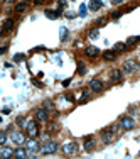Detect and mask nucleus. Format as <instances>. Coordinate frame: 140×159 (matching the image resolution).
Wrapping results in <instances>:
<instances>
[{"instance_id": "obj_28", "label": "nucleus", "mask_w": 140, "mask_h": 159, "mask_svg": "<svg viewBox=\"0 0 140 159\" xmlns=\"http://www.w3.org/2000/svg\"><path fill=\"white\" fill-rule=\"evenodd\" d=\"M24 58H25L24 54H15V56H14V61H15V63H22Z\"/></svg>"}, {"instance_id": "obj_12", "label": "nucleus", "mask_w": 140, "mask_h": 159, "mask_svg": "<svg viewBox=\"0 0 140 159\" xmlns=\"http://www.w3.org/2000/svg\"><path fill=\"white\" fill-rule=\"evenodd\" d=\"M100 53H101V51L98 49L96 46H88V48L84 49V54H86V56H90V58H95V56H98Z\"/></svg>"}, {"instance_id": "obj_9", "label": "nucleus", "mask_w": 140, "mask_h": 159, "mask_svg": "<svg viewBox=\"0 0 140 159\" xmlns=\"http://www.w3.org/2000/svg\"><path fill=\"white\" fill-rule=\"evenodd\" d=\"M49 115H47V109H37L36 110V120L37 122H47Z\"/></svg>"}, {"instance_id": "obj_8", "label": "nucleus", "mask_w": 140, "mask_h": 159, "mask_svg": "<svg viewBox=\"0 0 140 159\" xmlns=\"http://www.w3.org/2000/svg\"><path fill=\"white\" fill-rule=\"evenodd\" d=\"M90 90H93V91H103L105 90V83L101 81V80L98 78H95V80H91V83H90Z\"/></svg>"}, {"instance_id": "obj_29", "label": "nucleus", "mask_w": 140, "mask_h": 159, "mask_svg": "<svg viewBox=\"0 0 140 159\" xmlns=\"http://www.w3.org/2000/svg\"><path fill=\"white\" fill-rule=\"evenodd\" d=\"M120 15H121V12H120V10H117V12H113V14H111V17H113V19H118Z\"/></svg>"}, {"instance_id": "obj_30", "label": "nucleus", "mask_w": 140, "mask_h": 159, "mask_svg": "<svg viewBox=\"0 0 140 159\" xmlns=\"http://www.w3.org/2000/svg\"><path fill=\"white\" fill-rule=\"evenodd\" d=\"M106 24V19H98L96 20V26H105Z\"/></svg>"}, {"instance_id": "obj_11", "label": "nucleus", "mask_w": 140, "mask_h": 159, "mask_svg": "<svg viewBox=\"0 0 140 159\" xmlns=\"http://www.w3.org/2000/svg\"><path fill=\"white\" fill-rule=\"evenodd\" d=\"M0 156H2V158H15V149H10L7 146H2Z\"/></svg>"}, {"instance_id": "obj_17", "label": "nucleus", "mask_w": 140, "mask_h": 159, "mask_svg": "<svg viewBox=\"0 0 140 159\" xmlns=\"http://www.w3.org/2000/svg\"><path fill=\"white\" fill-rule=\"evenodd\" d=\"M30 156V152L29 151H27V147H25V149H15V158H29Z\"/></svg>"}, {"instance_id": "obj_23", "label": "nucleus", "mask_w": 140, "mask_h": 159, "mask_svg": "<svg viewBox=\"0 0 140 159\" xmlns=\"http://www.w3.org/2000/svg\"><path fill=\"white\" fill-rule=\"evenodd\" d=\"M46 15H47L49 19H58V17H59V10H58V12H52V10H47V12H46Z\"/></svg>"}, {"instance_id": "obj_21", "label": "nucleus", "mask_w": 140, "mask_h": 159, "mask_svg": "<svg viewBox=\"0 0 140 159\" xmlns=\"http://www.w3.org/2000/svg\"><path fill=\"white\" fill-rule=\"evenodd\" d=\"M88 36H90V39H96V37L100 36V29H98V27H96V29H91Z\"/></svg>"}, {"instance_id": "obj_36", "label": "nucleus", "mask_w": 140, "mask_h": 159, "mask_svg": "<svg viewBox=\"0 0 140 159\" xmlns=\"http://www.w3.org/2000/svg\"><path fill=\"white\" fill-rule=\"evenodd\" d=\"M2 112H3V113H10V109H9V107H5V109L2 110Z\"/></svg>"}, {"instance_id": "obj_20", "label": "nucleus", "mask_w": 140, "mask_h": 159, "mask_svg": "<svg viewBox=\"0 0 140 159\" xmlns=\"http://www.w3.org/2000/svg\"><path fill=\"white\" fill-rule=\"evenodd\" d=\"M100 7H101V0H91V3H90L91 10H98Z\"/></svg>"}, {"instance_id": "obj_14", "label": "nucleus", "mask_w": 140, "mask_h": 159, "mask_svg": "<svg viewBox=\"0 0 140 159\" xmlns=\"http://www.w3.org/2000/svg\"><path fill=\"white\" fill-rule=\"evenodd\" d=\"M121 75H123V71H121V70H113V71L110 73L111 81H120V80H121Z\"/></svg>"}, {"instance_id": "obj_2", "label": "nucleus", "mask_w": 140, "mask_h": 159, "mask_svg": "<svg viewBox=\"0 0 140 159\" xmlns=\"http://www.w3.org/2000/svg\"><path fill=\"white\" fill-rule=\"evenodd\" d=\"M118 127H120V125H118ZM118 127H117V125H113V127L105 129L103 132H101V140H103L105 144H110V142H113V140H115V134H117Z\"/></svg>"}, {"instance_id": "obj_15", "label": "nucleus", "mask_w": 140, "mask_h": 159, "mask_svg": "<svg viewBox=\"0 0 140 159\" xmlns=\"http://www.w3.org/2000/svg\"><path fill=\"white\" fill-rule=\"evenodd\" d=\"M68 36H69V32L66 27H59V41L61 42H66L68 41Z\"/></svg>"}, {"instance_id": "obj_31", "label": "nucleus", "mask_w": 140, "mask_h": 159, "mask_svg": "<svg viewBox=\"0 0 140 159\" xmlns=\"http://www.w3.org/2000/svg\"><path fill=\"white\" fill-rule=\"evenodd\" d=\"M58 3H59V9H62V7H66V0H59Z\"/></svg>"}, {"instance_id": "obj_22", "label": "nucleus", "mask_w": 140, "mask_h": 159, "mask_svg": "<svg viewBox=\"0 0 140 159\" xmlns=\"http://www.w3.org/2000/svg\"><path fill=\"white\" fill-rule=\"evenodd\" d=\"M125 48H127V44H123V42H118V44H115L113 51H115V53H120V51H125Z\"/></svg>"}, {"instance_id": "obj_1", "label": "nucleus", "mask_w": 140, "mask_h": 159, "mask_svg": "<svg viewBox=\"0 0 140 159\" xmlns=\"http://www.w3.org/2000/svg\"><path fill=\"white\" fill-rule=\"evenodd\" d=\"M59 149V144L56 140H46L42 146H40V154H54Z\"/></svg>"}, {"instance_id": "obj_34", "label": "nucleus", "mask_w": 140, "mask_h": 159, "mask_svg": "<svg viewBox=\"0 0 140 159\" xmlns=\"http://www.w3.org/2000/svg\"><path fill=\"white\" fill-rule=\"evenodd\" d=\"M66 17H68V19H73V17H74V14H73V12H69V14H66Z\"/></svg>"}, {"instance_id": "obj_10", "label": "nucleus", "mask_w": 140, "mask_h": 159, "mask_svg": "<svg viewBox=\"0 0 140 159\" xmlns=\"http://www.w3.org/2000/svg\"><path fill=\"white\" fill-rule=\"evenodd\" d=\"M10 140L14 142V144H24L25 142V135L22 134V132H12V135H10Z\"/></svg>"}, {"instance_id": "obj_18", "label": "nucleus", "mask_w": 140, "mask_h": 159, "mask_svg": "<svg viewBox=\"0 0 140 159\" xmlns=\"http://www.w3.org/2000/svg\"><path fill=\"white\" fill-rule=\"evenodd\" d=\"M93 149H95V140H93V139H86V140H84V151L91 152Z\"/></svg>"}, {"instance_id": "obj_16", "label": "nucleus", "mask_w": 140, "mask_h": 159, "mask_svg": "<svg viewBox=\"0 0 140 159\" xmlns=\"http://www.w3.org/2000/svg\"><path fill=\"white\" fill-rule=\"evenodd\" d=\"M103 58H105L106 61H113L115 58H117V53H115L113 49H108V51L103 53Z\"/></svg>"}, {"instance_id": "obj_13", "label": "nucleus", "mask_w": 140, "mask_h": 159, "mask_svg": "<svg viewBox=\"0 0 140 159\" xmlns=\"http://www.w3.org/2000/svg\"><path fill=\"white\" fill-rule=\"evenodd\" d=\"M12 27H14V20H12V19H7L5 22H3V27H2V36H3L5 32L12 30Z\"/></svg>"}, {"instance_id": "obj_33", "label": "nucleus", "mask_w": 140, "mask_h": 159, "mask_svg": "<svg viewBox=\"0 0 140 159\" xmlns=\"http://www.w3.org/2000/svg\"><path fill=\"white\" fill-rule=\"evenodd\" d=\"M44 107H47V109H51V107H52V103H51V102H44Z\"/></svg>"}, {"instance_id": "obj_39", "label": "nucleus", "mask_w": 140, "mask_h": 159, "mask_svg": "<svg viewBox=\"0 0 140 159\" xmlns=\"http://www.w3.org/2000/svg\"><path fill=\"white\" fill-rule=\"evenodd\" d=\"M113 2H117V3H120V2H123V0H113Z\"/></svg>"}, {"instance_id": "obj_40", "label": "nucleus", "mask_w": 140, "mask_h": 159, "mask_svg": "<svg viewBox=\"0 0 140 159\" xmlns=\"http://www.w3.org/2000/svg\"><path fill=\"white\" fill-rule=\"evenodd\" d=\"M139 113H140V109H139Z\"/></svg>"}, {"instance_id": "obj_26", "label": "nucleus", "mask_w": 140, "mask_h": 159, "mask_svg": "<svg viewBox=\"0 0 140 159\" xmlns=\"http://www.w3.org/2000/svg\"><path fill=\"white\" fill-rule=\"evenodd\" d=\"M25 9H27V5H25L24 2H22V3H19V5H15V10H17V12H24Z\"/></svg>"}, {"instance_id": "obj_35", "label": "nucleus", "mask_w": 140, "mask_h": 159, "mask_svg": "<svg viewBox=\"0 0 140 159\" xmlns=\"http://www.w3.org/2000/svg\"><path fill=\"white\" fill-rule=\"evenodd\" d=\"M5 51H7V46H2V49H0V54H3Z\"/></svg>"}, {"instance_id": "obj_38", "label": "nucleus", "mask_w": 140, "mask_h": 159, "mask_svg": "<svg viewBox=\"0 0 140 159\" xmlns=\"http://www.w3.org/2000/svg\"><path fill=\"white\" fill-rule=\"evenodd\" d=\"M3 2H7V3H12V2H14V0H3Z\"/></svg>"}, {"instance_id": "obj_5", "label": "nucleus", "mask_w": 140, "mask_h": 159, "mask_svg": "<svg viewBox=\"0 0 140 159\" xmlns=\"http://www.w3.org/2000/svg\"><path fill=\"white\" fill-rule=\"evenodd\" d=\"M118 125H120L123 130H132L133 127H135V120L132 119L130 115H125V117H121V119H120Z\"/></svg>"}, {"instance_id": "obj_19", "label": "nucleus", "mask_w": 140, "mask_h": 159, "mask_svg": "<svg viewBox=\"0 0 140 159\" xmlns=\"http://www.w3.org/2000/svg\"><path fill=\"white\" fill-rule=\"evenodd\" d=\"M140 42V36H130L128 39H127V46H135V44H139Z\"/></svg>"}, {"instance_id": "obj_3", "label": "nucleus", "mask_w": 140, "mask_h": 159, "mask_svg": "<svg viewBox=\"0 0 140 159\" xmlns=\"http://www.w3.org/2000/svg\"><path fill=\"white\" fill-rule=\"evenodd\" d=\"M137 70H140V64L135 59H127L123 63V68H121V71L125 75H132V73H135Z\"/></svg>"}, {"instance_id": "obj_4", "label": "nucleus", "mask_w": 140, "mask_h": 159, "mask_svg": "<svg viewBox=\"0 0 140 159\" xmlns=\"http://www.w3.org/2000/svg\"><path fill=\"white\" fill-rule=\"evenodd\" d=\"M25 130H27V135H29V137H37V135H39V127H37V120H27Z\"/></svg>"}, {"instance_id": "obj_24", "label": "nucleus", "mask_w": 140, "mask_h": 159, "mask_svg": "<svg viewBox=\"0 0 140 159\" xmlns=\"http://www.w3.org/2000/svg\"><path fill=\"white\" fill-rule=\"evenodd\" d=\"M86 12H88V7H86L84 3H81V5H80V15H81V17H84V15H86Z\"/></svg>"}, {"instance_id": "obj_37", "label": "nucleus", "mask_w": 140, "mask_h": 159, "mask_svg": "<svg viewBox=\"0 0 140 159\" xmlns=\"http://www.w3.org/2000/svg\"><path fill=\"white\" fill-rule=\"evenodd\" d=\"M42 2H44V0H34V3H36V5H40Z\"/></svg>"}, {"instance_id": "obj_7", "label": "nucleus", "mask_w": 140, "mask_h": 159, "mask_svg": "<svg viewBox=\"0 0 140 159\" xmlns=\"http://www.w3.org/2000/svg\"><path fill=\"white\" fill-rule=\"evenodd\" d=\"M62 152H64L66 156H74V154L78 152V146H76V142H66V144L62 146Z\"/></svg>"}, {"instance_id": "obj_32", "label": "nucleus", "mask_w": 140, "mask_h": 159, "mask_svg": "<svg viewBox=\"0 0 140 159\" xmlns=\"http://www.w3.org/2000/svg\"><path fill=\"white\" fill-rule=\"evenodd\" d=\"M64 98L68 100V102H73V100H74V97H73V95H66V97H64Z\"/></svg>"}, {"instance_id": "obj_6", "label": "nucleus", "mask_w": 140, "mask_h": 159, "mask_svg": "<svg viewBox=\"0 0 140 159\" xmlns=\"http://www.w3.org/2000/svg\"><path fill=\"white\" fill-rule=\"evenodd\" d=\"M25 147H27V151L30 152V156L34 154V152H37V151H40V144L36 140V137H30L29 140H25Z\"/></svg>"}, {"instance_id": "obj_27", "label": "nucleus", "mask_w": 140, "mask_h": 159, "mask_svg": "<svg viewBox=\"0 0 140 159\" xmlns=\"http://www.w3.org/2000/svg\"><path fill=\"white\" fill-rule=\"evenodd\" d=\"M5 142H7V134H5V132H2V134H0V144H2V146H5Z\"/></svg>"}, {"instance_id": "obj_25", "label": "nucleus", "mask_w": 140, "mask_h": 159, "mask_svg": "<svg viewBox=\"0 0 140 159\" xmlns=\"http://www.w3.org/2000/svg\"><path fill=\"white\" fill-rule=\"evenodd\" d=\"M78 73H80V75H84V73H86V66H84L81 61L78 63Z\"/></svg>"}]
</instances>
